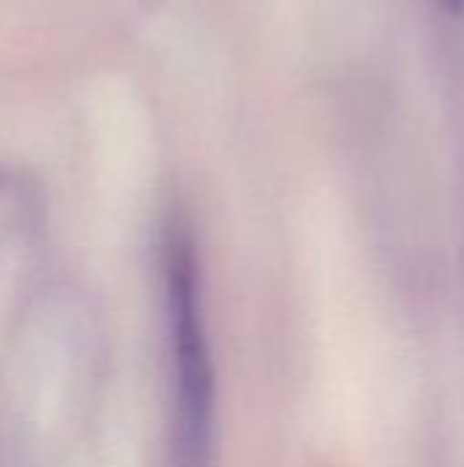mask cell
Here are the masks:
<instances>
[{
  "label": "cell",
  "mask_w": 464,
  "mask_h": 467,
  "mask_svg": "<svg viewBox=\"0 0 464 467\" xmlns=\"http://www.w3.org/2000/svg\"><path fill=\"white\" fill-rule=\"evenodd\" d=\"M170 320H172V361L178 386V454L180 467H202L211 430V358L197 298V265L183 235L170 244Z\"/></svg>",
  "instance_id": "6da1fadb"
},
{
  "label": "cell",
  "mask_w": 464,
  "mask_h": 467,
  "mask_svg": "<svg viewBox=\"0 0 464 467\" xmlns=\"http://www.w3.org/2000/svg\"><path fill=\"white\" fill-rule=\"evenodd\" d=\"M446 11H454V14H459L464 11V0H438Z\"/></svg>",
  "instance_id": "7a4b0ae2"
}]
</instances>
